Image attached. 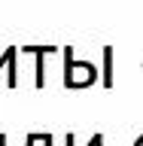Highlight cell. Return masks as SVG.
I'll use <instances>...</instances> for the list:
<instances>
[{"label":"cell","mask_w":143,"mask_h":146,"mask_svg":"<svg viewBox=\"0 0 143 146\" xmlns=\"http://www.w3.org/2000/svg\"><path fill=\"white\" fill-rule=\"evenodd\" d=\"M94 76H98L94 64L91 61H76L73 49L64 46V85L67 88H85V85L94 82Z\"/></svg>","instance_id":"1"},{"label":"cell","mask_w":143,"mask_h":146,"mask_svg":"<svg viewBox=\"0 0 143 146\" xmlns=\"http://www.w3.org/2000/svg\"><path fill=\"white\" fill-rule=\"evenodd\" d=\"M18 49H21V52H27V55H37V85L43 88V85H46V67H43V58L55 52V46H18Z\"/></svg>","instance_id":"2"},{"label":"cell","mask_w":143,"mask_h":146,"mask_svg":"<svg viewBox=\"0 0 143 146\" xmlns=\"http://www.w3.org/2000/svg\"><path fill=\"white\" fill-rule=\"evenodd\" d=\"M104 85H113V46H104Z\"/></svg>","instance_id":"3"},{"label":"cell","mask_w":143,"mask_h":146,"mask_svg":"<svg viewBox=\"0 0 143 146\" xmlns=\"http://www.w3.org/2000/svg\"><path fill=\"white\" fill-rule=\"evenodd\" d=\"M64 143H67V146H73V143H76V140H73V134H67V137H64ZM88 146H104V134H94V137L88 140Z\"/></svg>","instance_id":"4"},{"label":"cell","mask_w":143,"mask_h":146,"mask_svg":"<svg viewBox=\"0 0 143 146\" xmlns=\"http://www.w3.org/2000/svg\"><path fill=\"white\" fill-rule=\"evenodd\" d=\"M15 52H18V49H15ZM15 52H12V55H9V64H6V67H9V85H12V88H15Z\"/></svg>","instance_id":"5"},{"label":"cell","mask_w":143,"mask_h":146,"mask_svg":"<svg viewBox=\"0 0 143 146\" xmlns=\"http://www.w3.org/2000/svg\"><path fill=\"white\" fill-rule=\"evenodd\" d=\"M12 52H15V46H6V52H3V58H0V70L9 64V55H12Z\"/></svg>","instance_id":"6"},{"label":"cell","mask_w":143,"mask_h":146,"mask_svg":"<svg viewBox=\"0 0 143 146\" xmlns=\"http://www.w3.org/2000/svg\"><path fill=\"white\" fill-rule=\"evenodd\" d=\"M37 140H40V134H27L25 137V146H37Z\"/></svg>","instance_id":"7"},{"label":"cell","mask_w":143,"mask_h":146,"mask_svg":"<svg viewBox=\"0 0 143 146\" xmlns=\"http://www.w3.org/2000/svg\"><path fill=\"white\" fill-rule=\"evenodd\" d=\"M0 146H6V134H0Z\"/></svg>","instance_id":"8"},{"label":"cell","mask_w":143,"mask_h":146,"mask_svg":"<svg viewBox=\"0 0 143 146\" xmlns=\"http://www.w3.org/2000/svg\"><path fill=\"white\" fill-rule=\"evenodd\" d=\"M134 146H143V134H140V137H137V143H134Z\"/></svg>","instance_id":"9"}]
</instances>
